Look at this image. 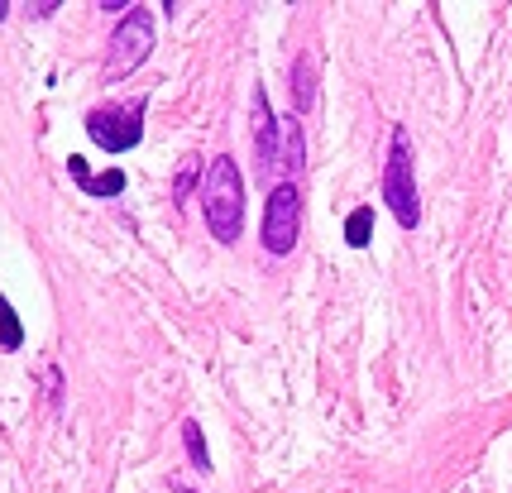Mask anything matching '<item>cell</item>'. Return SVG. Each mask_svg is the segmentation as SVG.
I'll use <instances>...</instances> for the list:
<instances>
[{"mask_svg":"<svg viewBox=\"0 0 512 493\" xmlns=\"http://www.w3.org/2000/svg\"><path fill=\"white\" fill-rule=\"evenodd\" d=\"M29 10H34V15H39V20H48V15H53V10H58V0H39V5H29Z\"/></svg>","mask_w":512,"mask_h":493,"instance_id":"cell-14","label":"cell"},{"mask_svg":"<svg viewBox=\"0 0 512 493\" xmlns=\"http://www.w3.org/2000/svg\"><path fill=\"white\" fill-rule=\"evenodd\" d=\"M5 15H10V5H5V0H0V20H5Z\"/></svg>","mask_w":512,"mask_h":493,"instance_id":"cell-16","label":"cell"},{"mask_svg":"<svg viewBox=\"0 0 512 493\" xmlns=\"http://www.w3.org/2000/svg\"><path fill=\"white\" fill-rule=\"evenodd\" d=\"M20 345H24L20 316H15V307L5 302V292H0V350H20Z\"/></svg>","mask_w":512,"mask_h":493,"instance_id":"cell-11","label":"cell"},{"mask_svg":"<svg viewBox=\"0 0 512 493\" xmlns=\"http://www.w3.org/2000/svg\"><path fill=\"white\" fill-rule=\"evenodd\" d=\"M297 235H302V192L297 182H278L264 202V249L273 259H283L292 254Z\"/></svg>","mask_w":512,"mask_h":493,"instance_id":"cell-4","label":"cell"},{"mask_svg":"<svg viewBox=\"0 0 512 493\" xmlns=\"http://www.w3.org/2000/svg\"><path fill=\"white\" fill-rule=\"evenodd\" d=\"M154 53V15H149V5H134L125 20L115 24L111 34V53H106V82H120V77H130L144 58Z\"/></svg>","mask_w":512,"mask_h":493,"instance_id":"cell-3","label":"cell"},{"mask_svg":"<svg viewBox=\"0 0 512 493\" xmlns=\"http://www.w3.org/2000/svg\"><path fill=\"white\" fill-rule=\"evenodd\" d=\"M369 235H374V211H369V206H359V211H350V221H345V245L364 249L369 245Z\"/></svg>","mask_w":512,"mask_h":493,"instance_id":"cell-10","label":"cell"},{"mask_svg":"<svg viewBox=\"0 0 512 493\" xmlns=\"http://www.w3.org/2000/svg\"><path fill=\"white\" fill-rule=\"evenodd\" d=\"M249 120H254V158H259V173H278V115L268 111L264 87L254 91Z\"/></svg>","mask_w":512,"mask_h":493,"instance_id":"cell-6","label":"cell"},{"mask_svg":"<svg viewBox=\"0 0 512 493\" xmlns=\"http://www.w3.org/2000/svg\"><path fill=\"white\" fill-rule=\"evenodd\" d=\"M302 168H307L302 120H297V115H283V120H278V173H283V178H297Z\"/></svg>","mask_w":512,"mask_h":493,"instance_id":"cell-7","label":"cell"},{"mask_svg":"<svg viewBox=\"0 0 512 493\" xmlns=\"http://www.w3.org/2000/svg\"><path fill=\"white\" fill-rule=\"evenodd\" d=\"M201 206H206V230H211L221 245H235L240 230H245V178H240V168H235L230 154H221L206 168Z\"/></svg>","mask_w":512,"mask_h":493,"instance_id":"cell-1","label":"cell"},{"mask_svg":"<svg viewBox=\"0 0 512 493\" xmlns=\"http://www.w3.org/2000/svg\"><path fill=\"white\" fill-rule=\"evenodd\" d=\"M67 173H72V182L87 192V197H120L125 192V173L120 168H111V173H87V158H67Z\"/></svg>","mask_w":512,"mask_h":493,"instance_id":"cell-8","label":"cell"},{"mask_svg":"<svg viewBox=\"0 0 512 493\" xmlns=\"http://www.w3.org/2000/svg\"><path fill=\"white\" fill-rule=\"evenodd\" d=\"M182 446H187V455H192V465H197L201 474L211 470V455H206V436H201L197 422H182Z\"/></svg>","mask_w":512,"mask_h":493,"instance_id":"cell-13","label":"cell"},{"mask_svg":"<svg viewBox=\"0 0 512 493\" xmlns=\"http://www.w3.org/2000/svg\"><path fill=\"white\" fill-rule=\"evenodd\" d=\"M383 202L398 216L402 230L422 221V197H417V168H412V135L407 130H393V144H388V168H383Z\"/></svg>","mask_w":512,"mask_h":493,"instance_id":"cell-2","label":"cell"},{"mask_svg":"<svg viewBox=\"0 0 512 493\" xmlns=\"http://www.w3.org/2000/svg\"><path fill=\"white\" fill-rule=\"evenodd\" d=\"M197 182H201V158H192L187 154V163H182L178 168V178H173V202H187V197H192V192H197Z\"/></svg>","mask_w":512,"mask_h":493,"instance_id":"cell-12","label":"cell"},{"mask_svg":"<svg viewBox=\"0 0 512 493\" xmlns=\"http://www.w3.org/2000/svg\"><path fill=\"white\" fill-rule=\"evenodd\" d=\"M173 493H197V489H187V484H173Z\"/></svg>","mask_w":512,"mask_h":493,"instance_id":"cell-15","label":"cell"},{"mask_svg":"<svg viewBox=\"0 0 512 493\" xmlns=\"http://www.w3.org/2000/svg\"><path fill=\"white\" fill-rule=\"evenodd\" d=\"M316 106V58L312 53H302L297 63H292V111H297V120Z\"/></svg>","mask_w":512,"mask_h":493,"instance_id":"cell-9","label":"cell"},{"mask_svg":"<svg viewBox=\"0 0 512 493\" xmlns=\"http://www.w3.org/2000/svg\"><path fill=\"white\" fill-rule=\"evenodd\" d=\"M87 135L106 149V154H125L144 139V101H130V106H101V111L87 115Z\"/></svg>","mask_w":512,"mask_h":493,"instance_id":"cell-5","label":"cell"}]
</instances>
